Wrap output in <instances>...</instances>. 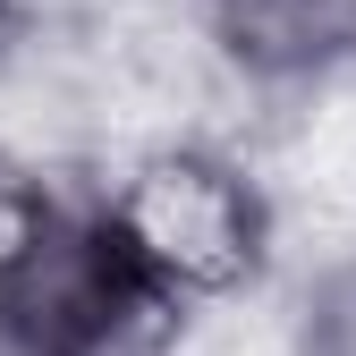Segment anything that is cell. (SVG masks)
<instances>
[{
	"mask_svg": "<svg viewBox=\"0 0 356 356\" xmlns=\"http://www.w3.org/2000/svg\"><path fill=\"white\" fill-rule=\"evenodd\" d=\"M94 212L127 246V263L153 289H170L187 314L246 297L263 280V263H272V195H263V178L204 136H161V145L119 153Z\"/></svg>",
	"mask_w": 356,
	"mask_h": 356,
	"instance_id": "obj_1",
	"label": "cell"
},
{
	"mask_svg": "<svg viewBox=\"0 0 356 356\" xmlns=\"http://www.w3.org/2000/svg\"><path fill=\"white\" fill-rule=\"evenodd\" d=\"M9 305L60 356H178V339H187V305L127 263V246L102 229L94 204L60 212L51 246L26 263Z\"/></svg>",
	"mask_w": 356,
	"mask_h": 356,
	"instance_id": "obj_2",
	"label": "cell"
},
{
	"mask_svg": "<svg viewBox=\"0 0 356 356\" xmlns=\"http://www.w3.org/2000/svg\"><path fill=\"white\" fill-rule=\"evenodd\" d=\"M60 187L42 178L26 153H9L0 145V297H9L17 280H26V263L51 246V229H60Z\"/></svg>",
	"mask_w": 356,
	"mask_h": 356,
	"instance_id": "obj_3",
	"label": "cell"
},
{
	"mask_svg": "<svg viewBox=\"0 0 356 356\" xmlns=\"http://www.w3.org/2000/svg\"><path fill=\"white\" fill-rule=\"evenodd\" d=\"M297 348L305 356H356V246L314 272L305 314H297Z\"/></svg>",
	"mask_w": 356,
	"mask_h": 356,
	"instance_id": "obj_4",
	"label": "cell"
},
{
	"mask_svg": "<svg viewBox=\"0 0 356 356\" xmlns=\"http://www.w3.org/2000/svg\"><path fill=\"white\" fill-rule=\"evenodd\" d=\"M0 356H60V348L42 339V331L17 314V305H9V297H0Z\"/></svg>",
	"mask_w": 356,
	"mask_h": 356,
	"instance_id": "obj_5",
	"label": "cell"
},
{
	"mask_svg": "<svg viewBox=\"0 0 356 356\" xmlns=\"http://www.w3.org/2000/svg\"><path fill=\"white\" fill-rule=\"evenodd\" d=\"M26 42V0H0V60Z\"/></svg>",
	"mask_w": 356,
	"mask_h": 356,
	"instance_id": "obj_6",
	"label": "cell"
}]
</instances>
